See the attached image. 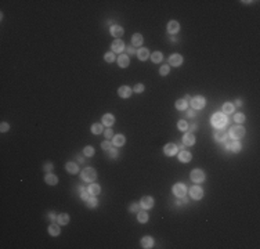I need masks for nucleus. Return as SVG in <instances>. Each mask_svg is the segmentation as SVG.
I'll use <instances>...</instances> for the list:
<instances>
[{"mask_svg": "<svg viewBox=\"0 0 260 249\" xmlns=\"http://www.w3.org/2000/svg\"><path fill=\"white\" fill-rule=\"evenodd\" d=\"M212 124H213L214 127H217V129H223L227 124V116L224 114L216 112L212 116Z\"/></svg>", "mask_w": 260, "mask_h": 249, "instance_id": "nucleus-1", "label": "nucleus"}, {"mask_svg": "<svg viewBox=\"0 0 260 249\" xmlns=\"http://www.w3.org/2000/svg\"><path fill=\"white\" fill-rule=\"evenodd\" d=\"M97 178V172L93 168H86L82 172V180H85L86 183H93Z\"/></svg>", "mask_w": 260, "mask_h": 249, "instance_id": "nucleus-2", "label": "nucleus"}, {"mask_svg": "<svg viewBox=\"0 0 260 249\" xmlns=\"http://www.w3.org/2000/svg\"><path fill=\"white\" fill-rule=\"evenodd\" d=\"M228 134H230L231 139L238 140V139H241V137L245 136V129H243L242 126H233V127L230 129Z\"/></svg>", "mask_w": 260, "mask_h": 249, "instance_id": "nucleus-3", "label": "nucleus"}, {"mask_svg": "<svg viewBox=\"0 0 260 249\" xmlns=\"http://www.w3.org/2000/svg\"><path fill=\"white\" fill-rule=\"evenodd\" d=\"M172 191H173V194H174L176 197H179V198L185 197V194H187V186L183 184V183H177V184L173 186Z\"/></svg>", "mask_w": 260, "mask_h": 249, "instance_id": "nucleus-4", "label": "nucleus"}, {"mask_svg": "<svg viewBox=\"0 0 260 249\" xmlns=\"http://www.w3.org/2000/svg\"><path fill=\"white\" fill-rule=\"evenodd\" d=\"M191 107L194 108V110H202V108L205 107V97H202V95H197V97H192L191 98Z\"/></svg>", "mask_w": 260, "mask_h": 249, "instance_id": "nucleus-5", "label": "nucleus"}, {"mask_svg": "<svg viewBox=\"0 0 260 249\" xmlns=\"http://www.w3.org/2000/svg\"><path fill=\"white\" fill-rule=\"evenodd\" d=\"M190 177L194 183H202V181L205 180V173L201 170V169H194V170L191 172Z\"/></svg>", "mask_w": 260, "mask_h": 249, "instance_id": "nucleus-6", "label": "nucleus"}, {"mask_svg": "<svg viewBox=\"0 0 260 249\" xmlns=\"http://www.w3.org/2000/svg\"><path fill=\"white\" fill-rule=\"evenodd\" d=\"M190 195L192 199L199 201V199H202V197H204V190H202L199 186H194L190 188Z\"/></svg>", "mask_w": 260, "mask_h": 249, "instance_id": "nucleus-7", "label": "nucleus"}, {"mask_svg": "<svg viewBox=\"0 0 260 249\" xmlns=\"http://www.w3.org/2000/svg\"><path fill=\"white\" fill-rule=\"evenodd\" d=\"M111 47H112V51L114 53H122L125 50V43L122 39H115L112 42Z\"/></svg>", "mask_w": 260, "mask_h": 249, "instance_id": "nucleus-8", "label": "nucleus"}, {"mask_svg": "<svg viewBox=\"0 0 260 249\" xmlns=\"http://www.w3.org/2000/svg\"><path fill=\"white\" fill-rule=\"evenodd\" d=\"M163 152H165V155L168 156H173L177 154V145L173 144V143H169V144H166L163 147Z\"/></svg>", "mask_w": 260, "mask_h": 249, "instance_id": "nucleus-9", "label": "nucleus"}, {"mask_svg": "<svg viewBox=\"0 0 260 249\" xmlns=\"http://www.w3.org/2000/svg\"><path fill=\"white\" fill-rule=\"evenodd\" d=\"M140 205H141V208H143V209H151V208L154 206V198L150 197V195L143 197V198H141Z\"/></svg>", "mask_w": 260, "mask_h": 249, "instance_id": "nucleus-10", "label": "nucleus"}, {"mask_svg": "<svg viewBox=\"0 0 260 249\" xmlns=\"http://www.w3.org/2000/svg\"><path fill=\"white\" fill-rule=\"evenodd\" d=\"M131 93H133V90H131L129 86H120L119 90H118V94H119V97H122V98H129Z\"/></svg>", "mask_w": 260, "mask_h": 249, "instance_id": "nucleus-11", "label": "nucleus"}, {"mask_svg": "<svg viewBox=\"0 0 260 249\" xmlns=\"http://www.w3.org/2000/svg\"><path fill=\"white\" fill-rule=\"evenodd\" d=\"M169 64L173 66H180L183 64V57L180 54H172L169 58Z\"/></svg>", "mask_w": 260, "mask_h": 249, "instance_id": "nucleus-12", "label": "nucleus"}, {"mask_svg": "<svg viewBox=\"0 0 260 249\" xmlns=\"http://www.w3.org/2000/svg\"><path fill=\"white\" fill-rule=\"evenodd\" d=\"M111 35L112 36H115V37H120V36H123V33H125V29L120 27V25H112L111 27Z\"/></svg>", "mask_w": 260, "mask_h": 249, "instance_id": "nucleus-13", "label": "nucleus"}, {"mask_svg": "<svg viewBox=\"0 0 260 249\" xmlns=\"http://www.w3.org/2000/svg\"><path fill=\"white\" fill-rule=\"evenodd\" d=\"M227 134H228V133H227L223 127V129H220L219 132L214 133V139H216V141H219V143H224L227 140V137H228Z\"/></svg>", "mask_w": 260, "mask_h": 249, "instance_id": "nucleus-14", "label": "nucleus"}, {"mask_svg": "<svg viewBox=\"0 0 260 249\" xmlns=\"http://www.w3.org/2000/svg\"><path fill=\"white\" fill-rule=\"evenodd\" d=\"M114 123H115V118L112 114H105L102 116V124H105L107 127H111Z\"/></svg>", "mask_w": 260, "mask_h": 249, "instance_id": "nucleus-15", "label": "nucleus"}, {"mask_svg": "<svg viewBox=\"0 0 260 249\" xmlns=\"http://www.w3.org/2000/svg\"><path fill=\"white\" fill-rule=\"evenodd\" d=\"M183 143L185 145H194L195 144V136L194 133H185L184 137H183Z\"/></svg>", "mask_w": 260, "mask_h": 249, "instance_id": "nucleus-16", "label": "nucleus"}, {"mask_svg": "<svg viewBox=\"0 0 260 249\" xmlns=\"http://www.w3.org/2000/svg\"><path fill=\"white\" fill-rule=\"evenodd\" d=\"M179 159H180V162L187 164V162H190L192 159V155H191V152H188V151H180L179 152Z\"/></svg>", "mask_w": 260, "mask_h": 249, "instance_id": "nucleus-17", "label": "nucleus"}, {"mask_svg": "<svg viewBox=\"0 0 260 249\" xmlns=\"http://www.w3.org/2000/svg\"><path fill=\"white\" fill-rule=\"evenodd\" d=\"M89 194H90V195H93V197H97L98 194L101 193V187L98 186V184H94V183H91L90 186H89Z\"/></svg>", "mask_w": 260, "mask_h": 249, "instance_id": "nucleus-18", "label": "nucleus"}, {"mask_svg": "<svg viewBox=\"0 0 260 249\" xmlns=\"http://www.w3.org/2000/svg\"><path fill=\"white\" fill-rule=\"evenodd\" d=\"M129 57L126 56V54H122L119 56V58H118V65L120 66V68H127L129 66Z\"/></svg>", "mask_w": 260, "mask_h": 249, "instance_id": "nucleus-19", "label": "nucleus"}, {"mask_svg": "<svg viewBox=\"0 0 260 249\" xmlns=\"http://www.w3.org/2000/svg\"><path fill=\"white\" fill-rule=\"evenodd\" d=\"M179 29H180V25H179L177 21H170L168 24V32L169 33H177Z\"/></svg>", "mask_w": 260, "mask_h": 249, "instance_id": "nucleus-20", "label": "nucleus"}, {"mask_svg": "<svg viewBox=\"0 0 260 249\" xmlns=\"http://www.w3.org/2000/svg\"><path fill=\"white\" fill-rule=\"evenodd\" d=\"M65 169L68 170V173H71V174H76L79 172V168H78V165H76L75 162H66Z\"/></svg>", "mask_w": 260, "mask_h": 249, "instance_id": "nucleus-21", "label": "nucleus"}, {"mask_svg": "<svg viewBox=\"0 0 260 249\" xmlns=\"http://www.w3.org/2000/svg\"><path fill=\"white\" fill-rule=\"evenodd\" d=\"M141 247L145 248V249L152 248L154 247V239L151 237H144L143 239H141Z\"/></svg>", "mask_w": 260, "mask_h": 249, "instance_id": "nucleus-22", "label": "nucleus"}, {"mask_svg": "<svg viewBox=\"0 0 260 249\" xmlns=\"http://www.w3.org/2000/svg\"><path fill=\"white\" fill-rule=\"evenodd\" d=\"M44 181H46L49 186H56L57 183H58V178H57V176H54V174H46V177H44Z\"/></svg>", "mask_w": 260, "mask_h": 249, "instance_id": "nucleus-23", "label": "nucleus"}, {"mask_svg": "<svg viewBox=\"0 0 260 249\" xmlns=\"http://www.w3.org/2000/svg\"><path fill=\"white\" fill-rule=\"evenodd\" d=\"M137 57H139V60H141V61H145V60L150 58V51L147 49H140L137 51Z\"/></svg>", "mask_w": 260, "mask_h": 249, "instance_id": "nucleus-24", "label": "nucleus"}, {"mask_svg": "<svg viewBox=\"0 0 260 249\" xmlns=\"http://www.w3.org/2000/svg\"><path fill=\"white\" fill-rule=\"evenodd\" d=\"M143 42H144V39H143V36H141L140 33H134L133 35V37H131V43H133V46H141L143 44Z\"/></svg>", "mask_w": 260, "mask_h": 249, "instance_id": "nucleus-25", "label": "nucleus"}, {"mask_svg": "<svg viewBox=\"0 0 260 249\" xmlns=\"http://www.w3.org/2000/svg\"><path fill=\"white\" fill-rule=\"evenodd\" d=\"M125 141H126V140H125V136L123 134H118V136H114V145L115 147H122L125 144Z\"/></svg>", "mask_w": 260, "mask_h": 249, "instance_id": "nucleus-26", "label": "nucleus"}, {"mask_svg": "<svg viewBox=\"0 0 260 249\" xmlns=\"http://www.w3.org/2000/svg\"><path fill=\"white\" fill-rule=\"evenodd\" d=\"M137 220H139L140 223H147L148 222V213H147L145 210H139V212H137Z\"/></svg>", "mask_w": 260, "mask_h": 249, "instance_id": "nucleus-27", "label": "nucleus"}, {"mask_svg": "<svg viewBox=\"0 0 260 249\" xmlns=\"http://www.w3.org/2000/svg\"><path fill=\"white\" fill-rule=\"evenodd\" d=\"M57 222H58V224L66 226V224L69 223V216H68V213H61L58 217H57Z\"/></svg>", "mask_w": 260, "mask_h": 249, "instance_id": "nucleus-28", "label": "nucleus"}, {"mask_svg": "<svg viewBox=\"0 0 260 249\" xmlns=\"http://www.w3.org/2000/svg\"><path fill=\"white\" fill-rule=\"evenodd\" d=\"M228 148L231 149L233 152H239L241 151V148H242V145H241V143L238 141V140H235V141H233V143H230V145H228Z\"/></svg>", "mask_w": 260, "mask_h": 249, "instance_id": "nucleus-29", "label": "nucleus"}, {"mask_svg": "<svg viewBox=\"0 0 260 249\" xmlns=\"http://www.w3.org/2000/svg\"><path fill=\"white\" fill-rule=\"evenodd\" d=\"M60 226H57V224H50V227H49V232H50V235H53V237H57V235H60Z\"/></svg>", "mask_w": 260, "mask_h": 249, "instance_id": "nucleus-30", "label": "nucleus"}, {"mask_svg": "<svg viewBox=\"0 0 260 249\" xmlns=\"http://www.w3.org/2000/svg\"><path fill=\"white\" fill-rule=\"evenodd\" d=\"M187 101L185 100H177L176 101V108H177L179 111H185L187 110Z\"/></svg>", "mask_w": 260, "mask_h": 249, "instance_id": "nucleus-31", "label": "nucleus"}, {"mask_svg": "<svg viewBox=\"0 0 260 249\" xmlns=\"http://www.w3.org/2000/svg\"><path fill=\"white\" fill-rule=\"evenodd\" d=\"M86 205H87L89 208H96V206H97V205H98V201H97V198H96V197H93V195H91V197H90V198H89V199H87V201H86Z\"/></svg>", "mask_w": 260, "mask_h": 249, "instance_id": "nucleus-32", "label": "nucleus"}, {"mask_svg": "<svg viewBox=\"0 0 260 249\" xmlns=\"http://www.w3.org/2000/svg\"><path fill=\"white\" fill-rule=\"evenodd\" d=\"M91 133H93V134H100V133H102V124L94 123L91 126Z\"/></svg>", "mask_w": 260, "mask_h": 249, "instance_id": "nucleus-33", "label": "nucleus"}, {"mask_svg": "<svg viewBox=\"0 0 260 249\" xmlns=\"http://www.w3.org/2000/svg\"><path fill=\"white\" fill-rule=\"evenodd\" d=\"M223 112L224 114H233L234 112V105L231 103H226L223 105Z\"/></svg>", "mask_w": 260, "mask_h": 249, "instance_id": "nucleus-34", "label": "nucleus"}, {"mask_svg": "<svg viewBox=\"0 0 260 249\" xmlns=\"http://www.w3.org/2000/svg\"><path fill=\"white\" fill-rule=\"evenodd\" d=\"M151 58H152L154 62H160L162 58H163V56H162L160 51H155V53H152V57H151Z\"/></svg>", "mask_w": 260, "mask_h": 249, "instance_id": "nucleus-35", "label": "nucleus"}, {"mask_svg": "<svg viewBox=\"0 0 260 249\" xmlns=\"http://www.w3.org/2000/svg\"><path fill=\"white\" fill-rule=\"evenodd\" d=\"M188 124L185 120H179V123H177V127H179V130H181V132H185V130H188Z\"/></svg>", "mask_w": 260, "mask_h": 249, "instance_id": "nucleus-36", "label": "nucleus"}, {"mask_svg": "<svg viewBox=\"0 0 260 249\" xmlns=\"http://www.w3.org/2000/svg\"><path fill=\"white\" fill-rule=\"evenodd\" d=\"M234 120H235L237 123H243V122H245V115L241 114V112L235 114V115H234Z\"/></svg>", "mask_w": 260, "mask_h": 249, "instance_id": "nucleus-37", "label": "nucleus"}, {"mask_svg": "<svg viewBox=\"0 0 260 249\" xmlns=\"http://www.w3.org/2000/svg\"><path fill=\"white\" fill-rule=\"evenodd\" d=\"M83 154H85L86 156H93L94 155V148H93L91 145H87L85 149H83Z\"/></svg>", "mask_w": 260, "mask_h": 249, "instance_id": "nucleus-38", "label": "nucleus"}, {"mask_svg": "<svg viewBox=\"0 0 260 249\" xmlns=\"http://www.w3.org/2000/svg\"><path fill=\"white\" fill-rule=\"evenodd\" d=\"M104 60H105L107 62H114V61H115L114 53H105V54H104Z\"/></svg>", "mask_w": 260, "mask_h": 249, "instance_id": "nucleus-39", "label": "nucleus"}, {"mask_svg": "<svg viewBox=\"0 0 260 249\" xmlns=\"http://www.w3.org/2000/svg\"><path fill=\"white\" fill-rule=\"evenodd\" d=\"M169 71H170L169 65H162V66H160V68H159V73H160V75H162V76L168 75V73H169Z\"/></svg>", "mask_w": 260, "mask_h": 249, "instance_id": "nucleus-40", "label": "nucleus"}, {"mask_svg": "<svg viewBox=\"0 0 260 249\" xmlns=\"http://www.w3.org/2000/svg\"><path fill=\"white\" fill-rule=\"evenodd\" d=\"M101 148H102V149H105V151H108L110 148H112L110 140H105V141H102V143H101Z\"/></svg>", "mask_w": 260, "mask_h": 249, "instance_id": "nucleus-41", "label": "nucleus"}, {"mask_svg": "<svg viewBox=\"0 0 260 249\" xmlns=\"http://www.w3.org/2000/svg\"><path fill=\"white\" fill-rule=\"evenodd\" d=\"M108 156H110V158H116V156H118V149L116 148H110V149H108Z\"/></svg>", "mask_w": 260, "mask_h": 249, "instance_id": "nucleus-42", "label": "nucleus"}, {"mask_svg": "<svg viewBox=\"0 0 260 249\" xmlns=\"http://www.w3.org/2000/svg\"><path fill=\"white\" fill-rule=\"evenodd\" d=\"M104 136L107 137V140H110L111 137H114V130H112L111 127H108V129L104 132Z\"/></svg>", "mask_w": 260, "mask_h": 249, "instance_id": "nucleus-43", "label": "nucleus"}, {"mask_svg": "<svg viewBox=\"0 0 260 249\" xmlns=\"http://www.w3.org/2000/svg\"><path fill=\"white\" fill-rule=\"evenodd\" d=\"M134 91H136V93H143V91H144V85L137 83V85L134 86Z\"/></svg>", "mask_w": 260, "mask_h": 249, "instance_id": "nucleus-44", "label": "nucleus"}, {"mask_svg": "<svg viewBox=\"0 0 260 249\" xmlns=\"http://www.w3.org/2000/svg\"><path fill=\"white\" fill-rule=\"evenodd\" d=\"M8 129H10V124H8V123H6V122H2V126H0V130H2V133L7 132Z\"/></svg>", "mask_w": 260, "mask_h": 249, "instance_id": "nucleus-45", "label": "nucleus"}, {"mask_svg": "<svg viewBox=\"0 0 260 249\" xmlns=\"http://www.w3.org/2000/svg\"><path fill=\"white\" fill-rule=\"evenodd\" d=\"M80 197H82L83 201H87L89 198H90V197H89V191H85V190L80 191Z\"/></svg>", "mask_w": 260, "mask_h": 249, "instance_id": "nucleus-46", "label": "nucleus"}, {"mask_svg": "<svg viewBox=\"0 0 260 249\" xmlns=\"http://www.w3.org/2000/svg\"><path fill=\"white\" fill-rule=\"evenodd\" d=\"M140 210V205L139 203H133V205L130 206V212H134V213H137Z\"/></svg>", "mask_w": 260, "mask_h": 249, "instance_id": "nucleus-47", "label": "nucleus"}, {"mask_svg": "<svg viewBox=\"0 0 260 249\" xmlns=\"http://www.w3.org/2000/svg\"><path fill=\"white\" fill-rule=\"evenodd\" d=\"M127 53L130 54H137V51H136V49H134V47H127Z\"/></svg>", "mask_w": 260, "mask_h": 249, "instance_id": "nucleus-48", "label": "nucleus"}, {"mask_svg": "<svg viewBox=\"0 0 260 249\" xmlns=\"http://www.w3.org/2000/svg\"><path fill=\"white\" fill-rule=\"evenodd\" d=\"M188 129H190V133H192V132H195V130L198 129V126H197V124H191V126H188Z\"/></svg>", "mask_w": 260, "mask_h": 249, "instance_id": "nucleus-49", "label": "nucleus"}, {"mask_svg": "<svg viewBox=\"0 0 260 249\" xmlns=\"http://www.w3.org/2000/svg\"><path fill=\"white\" fill-rule=\"evenodd\" d=\"M51 168H53V165H51V164H46V166H44V170L50 172V170H51Z\"/></svg>", "mask_w": 260, "mask_h": 249, "instance_id": "nucleus-50", "label": "nucleus"}, {"mask_svg": "<svg viewBox=\"0 0 260 249\" xmlns=\"http://www.w3.org/2000/svg\"><path fill=\"white\" fill-rule=\"evenodd\" d=\"M194 115H195L194 110H190V111H188V116H190V118H194Z\"/></svg>", "mask_w": 260, "mask_h": 249, "instance_id": "nucleus-51", "label": "nucleus"}, {"mask_svg": "<svg viewBox=\"0 0 260 249\" xmlns=\"http://www.w3.org/2000/svg\"><path fill=\"white\" fill-rule=\"evenodd\" d=\"M49 216H50V219L53 220V222H54V220H56V215H54V213H50Z\"/></svg>", "mask_w": 260, "mask_h": 249, "instance_id": "nucleus-52", "label": "nucleus"}, {"mask_svg": "<svg viewBox=\"0 0 260 249\" xmlns=\"http://www.w3.org/2000/svg\"><path fill=\"white\" fill-rule=\"evenodd\" d=\"M235 105H238V107H241V105H242V101H241V100H237V101H235Z\"/></svg>", "mask_w": 260, "mask_h": 249, "instance_id": "nucleus-53", "label": "nucleus"}, {"mask_svg": "<svg viewBox=\"0 0 260 249\" xmlns=\"http://www.w3.org/2000/svg\"><path fill=\"white\" fill-rule=\"evenodd\" d=\"M184 100L187 101V103H190V101H191V97H190V95H185V98H184Z\"/></svg>", "mask_w": 260, "mask_h": 249, "instance_id": "nucleus-54", "label": "nucleus"}]
</instances>
